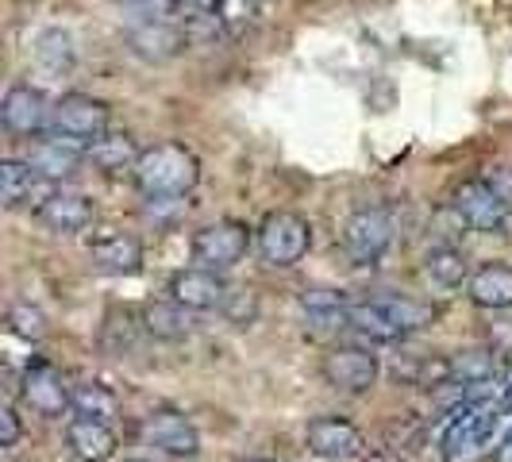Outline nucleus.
<instances>
[{
	"label": "nucleus",
	"mask_w": 512,
	"mask_h": 462,
	"mask_svg": "<svg viewBox=\"0 0 512 462\" xmlns=\"http://www.w3.org/2000/svg\"><path fill=\"white\" fill-rule=\"evenodd\" d=\"M135 189L147 197V201H174V197H189L201 181V158L189 151L185 143H154L139 154L135 162Z\"/></svg>",
	"instance_id": "nucleus-1"
},
{
	"label": "nucleus",
	"mask_w": 512,
	"mask_h": 462,
	"mask_svg": "<svg viewBox=\"0 0 512 462\" xmlns=\"http://www.w3.org/2000/svg\"><path fill=\"white\" fill-rule=\"evenodd\" d=\"M20 432H24V428H20V412L12 409V405H4V409H0V447L12 451V447L20 443Z\"/></svg>",
	"instance_id": "nucleus-32"
},
{
	"label": "nucleus",
	"mask_w": 512,
	"mask_h": 462,
	"mask_svg": "<svg viewBox=\"0 0 512 462\" xmlns=\"http://www.w3.org/2000/svg\"><path fill=\"white\" fill-rule=\"evenodd\" d=\"M505 405H512V385H509V393H505Z\"/></svg>",
	"instance_id": "nucleus-35"
},
{
	"label": "nucleus",
	"mask_w": 512,
	"mask_h": 462,
	"mask_svg": "<svg viewBox=\"0 0 512 462\" xmlns=\"http://www.w3.org/2000/svg\"><path fill=\"white\" fill-rule=\"evenodd\" d=\"M466 297L474 308L486 312H509L512 308V266L509 262H486L470 274L466 282Z\"/></svg>",
	"instance_id": "nucleus-17"
},
{
	"label": "nucleus",
	"mask_w": 512,
	"mask_h": 462,
	"mask_svg": "<svg viewBox=\"0 0 512 462\" xmlns=\"http://www.w3.org/2000/svg\"><path fill=\"white\" fill-rule=\"evenodd\" d=\"M143 332V320H135V312L131 308H108V316H104V332H101V343L108 355H124L135 347V339Z\"/></svg>",
	"instance_id": "nucleus-27"
},
{
	"label": "nucleus",
	"mask_w": 512,
	"mask_h": 462,
	"mask_svg": "<svg viewBox=\"0 0 512 462\" xmlns=\"http://www.w3.org/2000/svg\"><path fill=\"white\" fill-rule=\"evenodd\" d=\"M451 366V385H489L497 374V351L489 347H470L447 359Z\"/></svg>",
	"instance_id": "nucleus-25"
},
{
	"label": "nucleus",
	"mask_w": 512,
	"mask_h": 462,
	"mask_svg": "<svg viewBox=\"0 0 512 462\" xmlns=\"http://www.w3.org/2000/svg\"><path fill=\"white\" fill-rule=\"evenodd\" d=\"M139 147L131 143V135H120V131H108L104 139L97 143H89V162L108 174V178H116V174H135V162H139Z\"/></svg>",
	"instance_id": "nucleus-20"
},
{
	"label": "nucleus",
	"mask_w": 512,
	"mask_h": 462,
	"mask_svg": "<svg viewBox=\"0 0 512 462\" xmlns=\"http://www.w3.org/2000/svg\"><path fill=\"white\" fill-rule=\"evenodd\" d=\"M120 409V401H116V393L108 389L104 382H81L74 385V412L77 416H93V420H112Z\"/></svg>",
	"instance_id": "nucleus-28"
},
{
	"label": "nucleus",
	"mask_w": 512,
	"mask_h": 462,
	"mask_svg": "<svg viewBox=\"0 0 512 462\" xmlns=\"http://www.w3.org/2000/svg\"><path fill=\"white\" fill-rule=\"evenodd\" d=\"M347 328L359 332L362 339H370V343L405 339V335L397 332V324L385 316V308L378 301H355V305H347Z\"/></svg>",
	"instance_id": "nucleus-22"
},
{
	"label": "nucleus",
	"mask_w": 512,
	"mask_h": 462,
	"mask_svg": "<svg viewBox=\"0 0 512 462\" xmlns=\"http://www.w3.org/2000/svg\"><path fill=\"white\" fill-rule=\"evenodd\" d=\"M181 8H193V12H220V4H224V0H178Z\"/></svg>",
	"instance_id": "nucleus-33"
},
{
	"label": "nucleus",
	"mask_w": 512,
	"mask_h": 462,
	"mask_svg": "<svg viewBox=\"0 0 512 462\" xmlns=\"http://www.w3.org/2000/svg\"><path fill=\"white\" fill-rule=\"evenodd\" d=\"M124 462H147V459H124Z\"/></svg>",
	"instance_id": "nucleus-37"
},
{
	"label": "nucleus",
	"mask_w": 512,
	"mask_h": 462,
	"mask_svg": "<svg viewBox=\"0 0 512 462\" xmlns=\"http://www.w3.org/2000/svg\"><path fill=\"white\" fill-rule=\"evenodd\" d=\"M374 301L385 308V316L397 324L401 335L436 328V320H439V308L428 305V301H416V297H397V293H389V297H374Z\"/></svg>",
	"instance_id": "nucleus-21"
},
{
	"label": "nucleus",
	"mask_w": 512,
	"mask_h": 462,
	"mask_svg": "<svg viewBox=\"0 0 512 462\" xmlns=\"http://www.w3.org/2000/svg\"><path fill=\"white\" fill-rule=\"evenodd\" d=\"M258 258L274 270H289L308 255L312 247V224L297 212H270L255 231Z\"/></svg>",
	"instance_id": "nucleus-2"
},
{
	"label": "nucleus",
	"mask_w": 512,
	"mask_h": 462,
	"mask_svg": "<svg viewBox=\"0 0 512 462\" xmlns=\"http://www.w3.org/2000/svg\"><path fill=\"white\" fill-rule=\"evenodd\" d=\"M139 320H143V332L158 343L189 339V308H181L178 301H147Z\"/></svg>",
	"instance_id": "nucleus-19"
},
{
	"label": "nucleus",
	"mask_w": 512,
	"mask_h": 462,
	"mask_svg": "<svg viewBox=\"0 0 512 462\" xmlns=\"http://www.w3.org/2000/svg\"><path fill=\"white\" fill-rule=\"evenodd\" d=\"M451 208L462 224L470 231H482V235H493L509 224V201L489 185V181H459L455 185V197H451Z\"/></svg>",
	"instance_id": "nucleus-6"
},
{
	"label": "nucleus",
	"mask_w": 512,
	"mask_h": 462,
	"mask_svg": "<svg viewBox=\"0 0 512 462\" xmlns=\"http://www.w3.org/2000/svg\"><path fill=\"white\" fill-rule=\"evenodd\" d=\"M51 101L43 97V89L27 85V81H16L8 85L4 101H0V120H4V131L16 135V139H35L39 131L51 124Z\"/></svg>",
	"instance_id": "nucleus-10"
},
{
	"label": "nucleus",
	"mask_w": 512,
	"mask_h": 462,
	"mask_svg": "<svg viewBox=\"0 0 512 462\" xmlns=\"http://www.w3.org/2000/svg\"><path fill=\"white\" fill-rule=\"evenodd\" d=\"M66 447L77 462H108L116 455L120 439L112 432V424L104 420H93V416H77L66 424Z\"/></svg>",
	"instance_id": "nucleus-16"
},
{
	"label": "nucleus",
	"mask_w": 512,
	"mask_h": 462,
	"mask_svg": "<svg viewBox=\"0 0 512 462\" xmlns=\"http://www.w3.org/2000/svg\"><path fill=\"white\" fill-rule=\"evenodd\" d=\"M39 185H51V181L39 178L27 162H20V158L0 162V201H4V208H24Z\"/></svg>",
	"instance_id": "nucleus-23"
},
{
	"label": "nucleus",
	"mask_w": 512,
	"mask_h": 462,
	"mask_svg": "<svg viewBox=\"0 0 512 462\" xmlns=\"http://www.w3.org/2000/svg\"><path fill=\"white\" fill-rule=\"evenodd\" d=\"M112 128V108L101 97H89V93H66L54 101L51 112V131L58 135H70L77 143H97Z\"/></svg>",
	"instance_id": "nucleus-4"
},
{
	"label": "nucleus",
	"mask_w": 512,
	"mask_h": 462,
	"mask_svg": "<svg viewBox=\"0 0 512 462\" xmlns=\"http://www.w3.org/2000/svg\"><path fill=\"white\" fill-rule=\"evenodd\" d=\"M35 62L47 70V74H70L74 70V39L62 31V27H51L35 39Z\"/></svg>",
	"instance_id": "nucleus-26"
},
{
	"label": "nucleus",
	"mask_w": 512,
	"mask_h": 462,
	"mask_svg": "<svg viewBox=\"0 0 512 462\" xmlns=\"http://www.w3.org/2000/svg\"><path fill=\"white\" fill-rule=\"evenodd\" d=\"M305 443L316 459L347 462L362 451V432L343 416H316V420H308Z\"/></svg>",
	"instance_id": "nucleus-12"
},
{
	"label": "nucleus",
	"mask_w": 512,
	"mask_h": 462,
	"mask_svg": "<svg viewBox=\"0 0 512 462\" xmlns=\"http://www.w3.org/2000/svg\"><path fill=\"white\" fill-rule=\"evenodd\" d=\"M112 4L124 8V12H131L135 20H166L170 8H174L178 0H112Z\"/></svg>",
	"instance_id": "nucleus-31"
},
{
	"label": "nucleus",
	"mask_w": 512,
	"mask_h": 462,
	"mask_svg": "<svg viewBox=\"0 0 512 462\" xmlns=\"http://www.w3.org/2000/svg\"><path fill=\"white\" fill-rule=\"evenodd\" d=\"M143 436L174 459H197L201 455V436H197L193 420L178 409H154L143 424Z\"/></svg>",
	"instance_id": "nucleus-13"
},
{
	"label": "nucleus",
	"mask_w": 512,
	"mask_h": 462,
	"mask_svg": "<svg viewBox=\"0 0 512 462\" xmlns=\"http://www.w3.org/2000/svg\"><path fill=\"white\" fill-rule=\"evenodd\" d=\"M128 47L143 62H170L185 51V35L170 20H139L128 31Z\"/></svg>",
	"instance_id": "nucleus-18"
},
{
	"label": "nucleus",
	"mask_w": 512,
	"mask_h": 462,
	"mask_svg": "<svg viewBox=\"0 0 512 462\" xmlns=\"http://www.w3.org/2000/svg\"><path fill=\"white\" fill-rule=\"evenodd\" d=\"M220 312L228 316V324H235V328H251L258 320V293L255 289H228Z\"/></svg>",
	"instance_id": "nucleus-29"
},
{
	"label": "nucleus",
	"mask_w": 512,
	"mask_h": 462,
	"mask_svg": "<svg viewBox=\"0 0 512 462\" xmlns=\"http://www.w3.org/2000/svg\"><path fill=\"white\" fill-rule=\"evenodd\" d=\"M493 462H512V432L501 439V447L493 451Z\"/></svg>",
	"instance_id": "nucleus-34"
},
{
	"label": "nucleus",
	"mask_w": 512,
	"mask_h": 462,
	"mask_svg": "<svg viewBox=\"0 0 512 462\" xmlns=\"http://www.w3.org/2000/svg\"><path fill=\"white\" fill-rule=\"evenodd\" d=\"M20 405L43 420H62L66 412H74V389L51 362H31L20 378Z\"/></svg>",
	"instance_id": "nucleus-5"
},
{
	"label": "nucleus",
	"mask_w": 512,
	"mask_h": 462,
	"mask_svg": "<svg viewBox=\"0 0 512 462\" xmlns=\"http://www.w3.org/2000/svg\"><path fill=\"white\" fill-rule=\"evenodd\" d=\"M393 243V220L382 208H359L343 224V255L355 266H374Z\"/></svg>",
	"instance_id": "nucleus-8"
},
{
	"label": "nucleus",
	"mask_w": 512,
	"mask_h": 462,
	"mask_svg": "<svg viewBox=\"0 0 512 462\" xmlns=\"http://www.w3.org/2000/svg\"><path fill=\"white\" fill-rule=\"evenodd\" d=\"M89 258H93L97 270L116 274V278L139 274V266H143V243L124 228H101L89 239Z\"/></svg>",
	"instance_id": "nucleus-14"
},
{
	"label": "nucleus",
	"mask_w": 512,
	"mask_h": 462,
	"mask_svg": "<svg viewBox=\"0 0 512 462\" xmlns=\"http://www.w3.org/2000/svg\"><path fill=\"white\" fill-rule=\"evenodd\" d=\"M320 374L324 382L339 389V393H370L378 378H382V362L374 351L366 347H332L324 359H320Z\"/></svg>",
	"instance_id": "nucleus-7"
},
{
	"label": "nucleus",
	"mask_w": 512,
	"mask_h": 462,
	"mask_svg": "<svg viewBox=\"0 0 512 462\" xmlns=\"http://www.w3.org/2000/svg\"><path fill=\"white\" fill-rule=\"evenodd\" d=\"M424 274L439 285V289H459V285L470 282V262L462 251L455 247H432L428 255H424Z\"/></svg>",
	"instance_id": "nucleus-24"
},
{
	"label": "nucleus",
	"mask_w": 512,
	"mask_h": 462,
	"mask_svg": "<svg viewBox=\"0 0 512 462\" xmlns=\"http://www.w3.org/2000/svg\"><path fill=\"white\" fill-rule=\"evenodd\" d=\"M243 462H274V459H243Z\"/></svg>",
	"instance_id": "nucleus-36"
},
{
	"label": "nucleus",
	"mask_w": 512,
	"mask_h": 462,
	"mask_svg": "<svg viewBox=\"0 0 512 462\" xmlns=\"http://www.w3.org/2000/svg\"><path fill=\"white\" fill-rule=\"evenodd\" d=\"M228 297V285L216 270H205V266H189V270H178L170 278V301H178L181 308L189 312H208V308H220Z\"/></svg>",
	"instance_id": "nucleus-15"
},
{
	"label": "nucleus",
	"mask_w": 512,
	"mask_h": 462,
	"mask_svg": "<svg viewBox=\"0 0 512 462\" xmlns=\"http://www.w3.org/2000/svg\"><path fill=\"white\" fill-rule=\"evenodd\" d=\"M97 220V208L81 193H66V189H51L39 205H35V224L47 228L51 235H77Z\"/></svg>",
	"instance_id": "nucleus-11"
},
{
	"label": "nucleus",
	"mask_w": 512,
	"mask_h": 462,
	"mask_svg": "<svg viewBox=\"0 0 512 462\" xmlns=\"http://www.w3.org/2000/svg\"><path fill=\"white\" fill-rule=\"evenodd\" d=\"M24 162L39 174V178L54 185V181L74 178L77 170L89 162V147L77 143V139H70V135L51 131V135H35V139H31V151H27Z\"/></svg>",
	"instance_id": "nucleus-9"
},
{
	"label": "nucleus",
	"mask_w": 512,
	"mask_h": 462,
	"mask_svg": "<svg viewBox=\"0 0 512 462\" xmlns=\"http://www.w3.org/2000/svg\"><path fill=\"white\" fill-rule=\"evenodd\" d=\"M247 4H258V0H247Z\"/></svg>",
	"instance_id": "nucleus-38"
},
{
	"label": "nucleus",
	"mask_w": 512,
	"mask_h": 462,
	"mask_svg": "<svg viewBox=\"0 0 512 462\" xmlns=\"http://www.w3.org/2000/svg\"><path fill=\"white\" fill-rule=\"evenodd\" d=\"M251 243H255V235H251L247 224H239V220H216V224H205V228L193 231L189 255H193L197 266L224 274V270L239 266L247 258Z\"/></svg>",
	"instance_id": "nucleus-3"
},
{
	"label": "nucleus",
	"mask_w": 512,
	"mask_h": 462,
	"mask_svg": "<svg viewBox=\"0 0 512 462\" xmlns=\"http://www.w3.org/2000/svg\"><path fill=\"white\" fill-rule=\"evenodd\" d=\"M8 324H12V332L20 335V339H43L47 335V316L31 305H12Z\"/></svg>",
	"instance_id": "nucleus-30"
}]
</instances>
